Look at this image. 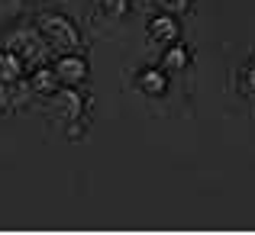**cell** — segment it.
<instances>
[{"label": "cell", "instance_id": "6", "mask_svg": "<svg viewBox=\"0 0 255 235\" xmlns=\"http://www.w3.org/2000/svg\"><path fill=\"white\" fill-rule=\"evenodd\" d=\"M26 80H29L32 97H42V100L49 97V93H55L58 87H62V84H58V78H55V71H52V68H45V65L32 68V75L26 78Z\"/></svg>", "mask_w": 255, "mask_h": 235}, {"label": "cell", "instance_id": "10", "mask_svg": "<svg viewBox=\"0 0 255 235\" xmlns=\"http://www.w3.org/2000/svg\"><path fill=\"white\" fill-rule=\"evenodd\" d=\"M100 19H123L129 13V0H91Z\"/></svg>", "mask_w": 255, "mask_h": 235}, {"label": "cell", "instance_id": "9", "mask_svg": "<svg viewBox=\"0 0 255 235\" xmlns=\"http://www.w3.org/2000/svg\"><path fill=\"white\" fill-rule=\"evenodd\" d=\"M26 78V65L19 62L13 52L0 49V84H13V80Z\"/></svg>", "mask_w": 255, "mask_h": 235}, {"label": "cell", "instance_id": "11", "mask_svg": "<svg viewBox=\"0 0 255 235\" xmlns=\"http://www.w3.org/2000/svg\"><path fill=\"white\" fill-rule=\"evenodd\" d=\"M236 90L243 100H249V103H255V62L246 65L243 71H239V80H236Z\"/></svg>", "mask_w": 255, "mask_h": 235}, {"label": "cell", "instance_id": "12", "mask_svg": "<svg viewBox=\"0 0 255 235\" xmlns=\"http://www.w3.org/2000/svg\"><path fill=\"white\" fill-rule=\"evenodd\" d=\"M26 0H0V29H6V26H13L19 19V13H23Z\"/></svg>", "mask_w": 255, "mask_h": 235}, {"label": "cell", "instance_id": "5", "mask_svg": "<svg viewBox=\"0 0 255 235\" xmlns=\"http://www.w3.org/2000/svg\"><path fill=\"white\" fill-rule=\"evenodd\" d=\"M178 16H168V13H158V16H152L149 19V39L152 42H158V45H171V42H178V23H174Z\"/></svg>", "mask_w": 255, "mask_h": 235}, {"label": "cell", "instance_id": "4", "mask_svg": "<svg viewBox=\"0 0 255 235\" xmlns=\"http://www.w3.org/2000/svg\"><path fill=\"white\" fill-rule=\"evenodd\" d=\"M52 71H55L58 84L65 87H81L87 80V62L78 52H65V55L55 58V65H52Z\"/></svg>", "mask_w": 255, "mask_h": 235}, {"label": "cell", "instance_id": "1", "mask_svg": "<svg viewBox=\"0 0 255 235\" xmlns=\"http://www.w3.org/2000/svg\"><path fill=\"white\" fill-rule=\"evenodd\" d=\"M0 49L13 52L29 71L39 68V65H45L52 58L49 42L42 39V32H39L36 26H10V29L3 32V39H0Z\"/></svg>", "mask_w": 255, "mask_h": 235}, {"label": "cell", "instance_id": "13", "mask_svg": "<svg viewBox=\"0 0 255 235\" xmlns=\"http://www.w3.org/2000/svg\"><path fill=\"white\" fill-rule=\"evenodd\" d=\"M158 13H168V16H181V13L191 10V0H155Z\"/></svg>", "mask_w": 255, "mask_h": 235}, {"label": "cell", "instance_id": "7", "mask_svg": "<svg viewBox=\"0 0 255 235\" xmlns=\"http://www.w3.org/2000/svg\"><path fill=\"white\" fill-rule=\"evenodd\" d=\"M136 84H139V90H142L145 97H162V93L168 90V75H165L162 68H145Z\"/></svg>", "mask_w": 255, "mask_h": 235}, {"label": "cell", "instance_id": "8", "mask_svg": "<svg viewBox=\"0 0 255 235\" xmlns=\"http://www.w3.org/2000/svg\"><path fill=\"white\" fill-rule=\"evenodd\" d=\"M187 65H191V52H187L184 45L171 42L168 49H165V55H162V71L165 75H181Z\"/></svg>", "mask_w": 255, "mask_h": 235}, {"label": "cell", "instance_id": "2", "mask_svg": "<svg viewBox=\"0 0 255 235\" xmlns=\"http://www.w3.org/2000/svg\"><path fill=\"white\" fill-rule=\"evenodd\" d=\"M36 29L42 32V39L49 42L52 55H65V52H78L81 49V29H78L65 13L42 10L36 16Z\"/></svg>", "mask_w": 255, "mask_h": 235}, {"label": "cell", "instance_id": "3", "mask_svg": "<svg viewBox=\"0 0 255 235\" xmlns=\"http://www.w3.org/2000/svg\"><path fill=\"white\" fill-rule=\"evenodd\" d=\"M45 110H49V116L55 119L58 126H78V119H81V110H84V97L78 87H58L55 93H49L45 97Z\"/></svg>", "mask_w": 255, "mask_h": 235}]
</instances>
